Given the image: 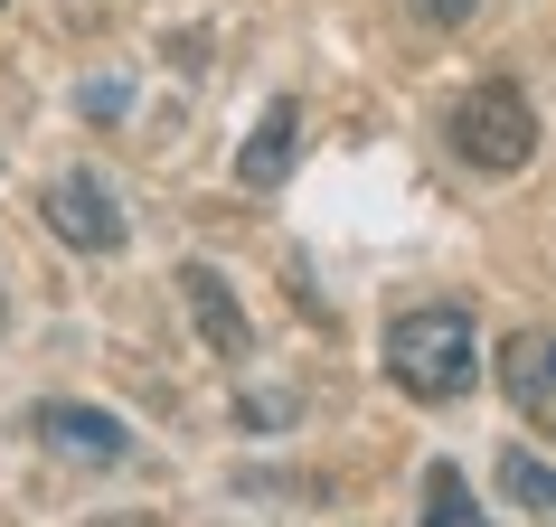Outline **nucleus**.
Segmentation results:
<instances>
[{"label": "nucleus", "instance_id": "1", "mask_svg": "<svg viewBox=\"0 0 556 527\" xmlns=\"http://www.w3.org/2000/svg\"><path fill=\"white\" fill-rule=\"evenodd\" d=\"M387 377L406 386L415 406H453L481 386V339H471V311L463 301H425L387 330Z\"/></svg>", "mask_w": 556, "mask_h": 527}, {"label": "nucleus", "instance_id": "2", "mask_svg": "<svg viewBox=\"0 0 556 527\" xmlns=\"http://www.w3.org/2000/svg\"><path fill=\"white\" fill-rule=\"evenodd\" d=\"M453 151H463L471 170H491V179H509V170H528L538 160V104H528L509 76H491V86H471L463 104H453Z\"/></svg>", "mask_w": 556, "mask_h": 527}, {"label": "nucleus", "instance_id": "3", "mask_svg": "<svg viewBox=\"0 0 556 527\" xmlns=\"http://www.w3.org/2000/svg\"><path fill=\"white\" fill-rule=\"evenodd\" d=\"M38 217H48L76 255H114V245H123V207H114V189H104L94 170L48 179V189H38Z\"/></svg>", "mask_w": 556, "mask_h": 527}, {"label": "nucleus", "instance_id": "4", "mask_svg": "<svg viewBox=\"0 0 556 527\" xmlns=\"http://www.w3.org/2000/svg\"><path fill=\"white\" fill-rule=\"evenodd\" d=\"M500 396L519 406V424L556 434V330H519V339H500Z\"/></svg>", "mask_w": 556, "mask_h": 527}, {"label": "nucleus", "instance_id": "5", "mask_svg": "<svg viewBox=\"0 0 556 527\" xmlns=\"http://www.w3.org/2000/svg\"><path fill=\"white\" fill-rule=\"evenodd\" d=\"M29 434L48 442V452H66V462H123V452H132V434H123L104 406H66V396L29 406Z\"/></svg>", "mask_w": 556, "mask_h": 527}, {"label": "nucleus", "instance_id": "6", "mask_svg": "<svg viewBox=\"0 0 556 527\" xmlns=\"http://www.w3.org/2000/svg\"><path fill=\"white\" fill-rule=\"evenodd\" d=\"M179 301H189L199 339L227 358V368L255 349V330H245V311H236V293H227V273H217V264H179Z\"/></svg>", "mask_w": 556, "mask_h": 527}, {"label": "nucleus", "instance_id": "7", "mask_svg": "<svg viewBox=\"0 0 556 527\" xmlns=\"http://www.w3.org/2000/svg\"><path fill=\"white\" fill-rule=\"evenodd\" d=\"M293 151H302V104L283 94V104H264V123L236 151V189H283L293 179Z\"/></svg>", "mask_w": 556, "mask_h": 527}, {"label": "nucleus", "instance_id": "8", "mask_svg": "<svg viewBox=\"0 0 556 527\" xmlns=\"http://www.w3.org/2000/svg\"><path fill=\"white\" fill-rule=\"evenodd\" d=\"M425 527H491V518H481V499H471V480L453 462L425 471Z\"/></svg>", "mask_w": 556, "mask_h": 527}, {"label": "nucleus", "instance_id": "9", "mask_svg": "<svg viewBox=\"0 0 556 527\" xmlns=\"http://www.w3.org/2000/svg\"><path fill=\"white\" fill-rule=\"evenodd\" d=\"M500 490L519 499L528 518H556V471L538 462V452H519V442H509V452H500Z\"/></svg>", "mask_w": 556, "mask_h": 527}, {"label": "nucleus", "instance_id": "10", "mask_svg": "<svg viewBox=\"0 0 556 527\" xmlns=\"http://www.w3.org/2000/svg\"><path fill=\"white\" fill-rule=\"evenodd\" d=\"M471 10H481V0H415V20H425V29H463Z\"/></svg>", "mask_w": 556, "mask_h": 527}, {"label": "nucleus", "instance_id": "11", "mask_svg": "<svg viewBox=\"0 0 556 527\" xmlns=\"http://www.w3.org/2000/svg\"><path fill=\"white\" fill-rule=\"evenodd\" d=\"M0 10H10V0H0Z\"/></svg>", "mask_w": 556, "mask_h": 527}]
</instances>
